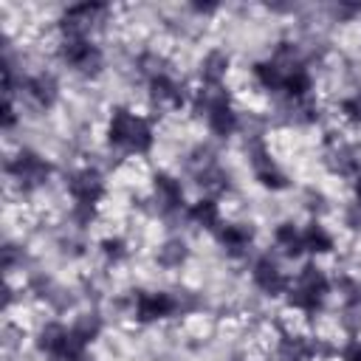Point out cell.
Masks as SVG:
<instances>
[{
    "label": "cell",
    "mask_w": 361,
    "mask_h": 361,
    "mask_svg": "<svg viewBox=\"0 0 361 361\" xmlns=\"http://www.w3.org/2000/svg\"><path fill=\"white\" fill-rule=\"evenodd\" d=\"M327 290H330V282H327L324 271L316 268V265H305V268L299 271L296 282L288 285V302H290L296 310L313 313V310L322 305V299H324Z\"/></svg>",
    "instance_id": "6da1fadb"
},
{
    "label": "cell",
    "mask_w": 361,
    "mask_h": 361,
    "mask_svg": "<svg viewBox=\"0 0 361 361\" xmlns=\"http://www.w3.org/2000/svg\"><path fill=\"white\" fill-rule=\"evenodd\" d=\"M59 54L79 73H96L102 68V51L87 37H65Z\"/></svg>",
    "instance_id": "7a4b0ae2"
},
{
    "label": "cell",
    "mask_w": 361,
    "mask_h": 361,
    "mask_svg": "<svg viewBox=\"0 0 361 361\" xmlns=\"http://www.w3.org/2000/svg\"><path fill=\"white\" fill-rule=\"evenodd\" d=\"M8 172H11V178H14L23 189H34V186H42V183L48 180V175H51V164H48L45 158H39L37 152L23 149L17 158H11Z\"/></svg>",
    "instance_id": "3957f363"
},
{
    "label": "cell",
    "mask_w": 361,
    "mask_h": 361,
    "mask_svg": "<svg viewBox=\"0 0 361 361\" xmlns=\"http://www.w3.org/2000/svg\"><path fill=\"white\" fill-rule=\"evenodd\" d=\"M68 192L79 206L93 209L104 197V180L96 169H79L68 178Z\"/></svg>",
    "instance_id": "277c9868"
},
{
    "label": "cell",
    "mask_w": 361,
    "mask_h": 361,
    "mask_svg": "<svg viewBox=\"0 0 361 361\" xmlns=\"http://www.w3.org/2000/svg\"><path fill=\"white\" fill-rule=\"evenodd\" d=\"M203 107H206V124H209V130L214 133V135H220V138H226V135H231L234 130H237V113H234V107L228 104V99L226 96H206V102H203Z\"/></svg>",
    "instance_id": "5b68a950"
},
{
    "label": "cell",
    "mask_w": 361,
    "mask_h": 361,
    "mask_svg": "<svg viewBox=\"0 0 361 361\" xmlns=\"http://www.w3.org/2000/svg\"><path fill=\"white\" fill-rule=\"evenodd\" d=\"M178 310V302L175 296L164 293V290H155V293H138L135 296V305H133V313L138 322H158V319H166Z\"/></svg>",
    "instance_id": "8992f818"
},
{
    "label": "cell",
    "mask_w": 361,
    "mask_h": 361,
    "mask_svg": "<svg viewBox=\"0 0 361 361\" xmlns=\"http://www.w3.org/2000/svg\"><path fill=\"white\" fill-rule=\"evenodd\" d=\"M107 11V6L102 3H79V6H71L62 17V31L65 37H87V28Z\"/></svg>",
    "instance_id": "52a82bcc"
},
{
    "label": "cell",
    "mask_w": 361,
    "mask_h": 361,
    "mask_svg": "<svg viewBox=\"0 0 361 361\" xmlns=\"http://www.w3.org/2000/svg\"><path fill=\"white\" fill-rule=\"evenodd\" d=\"M251 279H254V285H257L262 293H271V296L288 290V276L279 271V265H276L271 257H259V259L254 262Z\"/></svg>",
    "instance_id": "ba28073f"
},
{
    "label": "cell",
    "mask_w": 361,
    "mask_h": 361,
    "mask_svg": "<svg viewBox=\"0 0 361 361\" xmlns=\"http://www.w3.org/2000/svg\"><path fill=\"white\" fill-rule=\"evenodd\" d=\"M152 189H155V200H158V206L164 212H180V206H183V189H180V183L172 175L158 172L155 180H152Z\"/></svg>",
    "instance_id": "9c48e42d"
},
{
    "label": "cell",
    "mask_w": 361,
    "mask_h": 361,
    "mask_svg": "<svg viewBox=\"0 0 361 361\" xmlns=\"http://www.w3.org/2000/svg\"><path fill=\"white\" fill-rule=\"evenodd\" d=\"M56 79L51 73H37L31 79H25V96L37 104V107H51L56 102Z\"/></svg>",
    "instance_id": "30bf717a"
},
{
    "label": "cell",
    "mask_w": 361,
    "mask_h": 361,
    "mask_svg": "<svg viewBox=\"0 0 361 361\" xmlns=\"http://www.w3.org/2000/svg\"><path fill=\"white\" fill-rule=\"evenodd\" d=\"M135 118H138V116L130 113L127 107H116L113 116H110V121H107V141H110L113 147H127Z\"/></svg>",
    "instance_id": "8fae6325"
},
{
    "label": "cell",
    "mask_w": 361,
    "mask_h": 361,
    "mask_svg": "<svg viewBox=\"0 0 361 361\" xmlns=\"http://www.w3.org/2000/svg\"><path fill=\"white\" fill-rule=\"evenodd\" d=\"M149 93L158 104H166V107H180L183 104V90L175 79L164 76V73H155L149 76Z\"/></svg>",
    "instance_id": "7c38bea8"
},
{
    "label": "cell",
    "mask_w": 361,
    "mask_h": 361,
    "mask_svg": "<svg viewBox=\"0 0 361 361\" xmlns=\"http://www.w3.org/2000/svg\"><path fill=\"white\" fill-rule=\"evenodd\" d=\"M226 71H228V56H226L223 51H209V54L203 56V62H200V79H203L209 87H217V85L223 82Z\"/></svg>",
    "instance_id": "4fadbf2b"
},
{
    "label": "cell",
    "mask_w": 361,
    "mask_h": 361,
    "mask_svg": "<svg viewBox=\"0 0 361 361\" xmlns=\"http://www.w3.org/2000/svg\"><path fill=\"white\" fill-rule=\"evenodd\" d=\"M274 243L282 248L285 257H299L305 251V237L293 223H279L274 231Z\"/></svg>",
    "instance_id": "5bb4252c"
},
{
    "label": "cell",
    "mask_w": 361,
    "mask_h": 361,
    "mask_svg": "<svg viewBox=\"0 0 361 361\" xmlns=\"http://www.w3.org/2000/svg\"><path fill=\"white\" fill-rule=\"evenodd\" d=\"M279 361H310L313 358V344L299 338V336H285L279 341Z\"/></svg>",
    "instance_id": "9a60e30c"
},
{
    "label": "cell",
    "mask_w": 361,
    "mask_h": 361,
    "mask_svg": "<svg viewBox=\"0 0 361 361\" xmlns=\"http://www.w3.org/2000/svg\"><path fill=\"white\" fill-rule=\"evenodd\" d=\"M285 68L279 65V62H257L254 65V76H257V82L265 87V90H282V85H285Z\"/></svg>",
    "instance_id": "2e32d148"
},
{
    "label": "cell",
    "mask_w": 361,
    "mask_h": 361,
    "mask_svg": "<svg viewBox=\"0 0 361 361\" xmlns=\"http://www.w3.org/2000/svg\"><path fill=\"white\" fill-rule=\"evenodd\" d=\"M189 220H195L203 228H220L217 226L220 223V209H217V203L212 197H200L197 203L189 206Z\"/></svg>",
    "instance_id": "e0dca14e"
},
{
    "label": "cell",
    "mask_w": 361,
    "mask_h": 361,
    "mask_svg": "<svg viewBox=\"0 0 361 361\" xmlns=\"http://www.w3.org/2000/svg\"><path fill=\"white\" fill-rule=\"evenodd\" d=\"M217 240L228 248V251H243L248 243H251V231L245 228V226H240V223H226V226H220L217 228Z\"/></svg>",
    "instance_id": "ac0fdd59"
},
{
    "label": "cell",
    "mask_w": 361,
    "mask_h": 361,
    "mask_svg": "<svg viewBox=\"0 0 361 361\" xmlns=\"http://www.w3.org/2000/svg\"><path fill=\"white\" fill-rule=\"evenodd\" d=\"M310 87H313V79H310V73H307L302 65H296V68H290V71L285 73L282 90H285L290 99H305Z\"/></svg>",
    "instance_id": "d6986e66"
},
{
    "label": "cell",
    "mask_w": 361,
    "mask_h": 361,
    "mask_svg": "<svg viewBox=\"0 0 361 361\" xmlns=\"http://www.w3.org/2000/svg\"><path fill=\"white\" fill-rule=\"evenodd\" d=\"M302 237H305V248L313 251V254H327L333 248V237H330V231L322 223H310L302 231Z\"/></svg>",
    "instance_id": "ffe728a7"
},
{
    "label": "cell",
    "mask_w": 361,
    "mask_h": 361,
    "mask_svg": "<svg viewBox=\"0 0 361 361\" xmlns=\"http://www.w3.org/2000/svg\"><path fill=\"white\" fill-rule=\"evenodd\" d=\"M152 141H155V135H152L149 121L138 116V118H135V124H133V133H130V144H127V149H133V152L144 155V152H149V149H152Z\"/></svg>",
    "instance_id": "44dd1931"
},
{
    "label": "cell",
    "mask_w": 361,
    "mask_h": 361,
    "mask_svg": "<svg viewBox=\"0 0 361 361\" xmlns=\"http://www.w3.org/2000/svg\"><path fill=\"white\" fill-rule=\"evenodd\" d=\"M71 330H73V336L87 347V344L102 333V322H99V316H82Z\"/></svg>",
    "instance_id": "7402d4cb"
},
{
    "label": "cell",
    "mask_w": 361,
    "mask_h": 361,
    "mask_svg": "<svg viewBox=\"0 0 361 361\" xmlns=\"http://www.w3.org/2000/svg\"><path fill=\"white\" fill-rule=\"evenodd\" d=\"M183 259H186V245L178 243V240L161 245V251H158V262L166 265V268H175V265H180Z\"/></svg>",
    "instance_id": "603a6c76"
},
{
    "label": "cell",
    "mask_w": 361,
    "mask_h": 361,
    "mask_svg": "<svg viewBox=\"0 0 361 361\" xmlns=\"http://www.w3.org/2000/svg\"><path fill=\"white\" fill-rule=\"evenodd\" d=\"M102 254L116 262V259H121V257L127 254V245H124V240H118V237H107V240H102Z\"/></svg>",
    "instance_id": "cb8c5ba5"
},
{
    "label": "cell",
    "mask_w": 361,
    "mask_h": 361,
    "mask_svg": "<svg viewBox=\"0 0 361 361\" xmlns=\"http://www.w3.org/2000/svg\"><path fill=\"white\" fill-rule=\"evenodd\" d=\"M341 110L350 121H361V99H344L341 102Z\"/></svg>",
    "instance_id": "d4e9b609"
},
{
    "label": "cell",
    "mask_w": 361,
    "mask_h": 361,
    "mask_svg": "<svg viewBox=\"0 0 361 361\" xmlns=\"http://www.w3.org/2000/svg\"><path fill=\"white\" fill-rule=\"evenodd\" d=\"M347 305H361V282H341Z\"/></svg>",
    "instance_id": "484cf974"
},
{
    "label": "cell",
    "mask_w": 361,
    "mask_h": 361,
    "mask_svg": "<svg viewBox=\"0 0 361 361\" xmlns=\"http://www.w3.org/2000/svg\"><path fill=\"white\" fill-rule=\"evenodd\" d=\"M344 361H361V341H347V347L341 350Z\"/></svg>",
    "instance_id": "4316f807"
},
{
    "label": "cell",
    "mask_w": 361,
    "mask_h": 361,
    "mask_svg": "<svg viewBox=\"0 0 361 361\" xmlns=\"http://www.w3.org/2000/svg\"><path fill=\"white\" fill-rule=\"evenodd\" d=\"M14 121H17V116H14V104H11V99H8V102H6V110H3V127L11 130Z\"/></svg>",
    "instance_id": "83f0119b"
},
{
    "label": "cell",
    "mask_w": 361,
    "mask_h": 361,
    "mask_svg": "<svg viewBox=\"0 0 361 361\" xmlns=\"http://www.w3.org/2000/svg\"><path fill=\"white\" fill-rule=\"evenodd\" d=\"M353 206H355V209L361 212V178L355 180V203H353Z\"/></svg>",
    "instance_id": "f1b7e54d"
}]
</instances>
